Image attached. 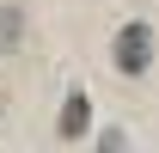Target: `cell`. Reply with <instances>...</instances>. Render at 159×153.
I'll return each instance as SVG.
<instances>
[{
	"label": "cell",
	"mask_w": 159,
	"mask_h": 153,
	"mask_svg": "<svg viewBox=\"0 0 159 153\" xmlns=\"http://www.w3.org/2000/svg\"><path fill=\"white\" fill-rule=\"evenodd\" d=\"M153 49H159V37H153L147 19H129L116 37H110V61H116V74H129V80H141L153 67Z\"/></svg>",
	"instance_id": "6da1fadb"
},
{
	"label": "cell",
	"mask_w": 159,
	"mask_h": 153,
	"mask_svg": "<svg viewBox=\"0 0 159 153\" xmlns=\"http://www.w3.org/2000/svg\"><path fill=\"white\" fill-rule=\"evenodd\" d=\"M86 129H92V98L74 86V92H67V104H61V141H80Z\"/></svg>",
	"instance_id": "7a4b0ae2"
},
{
	"label": "cell",
	"mask_w": 159,
	"mask_h": 153,
	"mask_svg": "<svg viewBox=\"0 0 159 153\" xmlns=\"http://www.w3.org/2000/svg\"><path fill=\"white\" fill-rule=\"evenodd\" d=\"M19 37H25V12L19 6H0V55H12Z\"/></svg>",
	"instance_id": "3957f363"
},
{
	"label": "cell",
	"mask_w": 159,
	"mask_h": 153,
	"mask_svg": "<svg viewBox=\"0 0 159 153\" xmlns=\"http://www.w3.org/2000/svg\"><path fill=\"white\" fill-rule=\"evenodd\" d=\"M98 153H129V135H122V129H104L98 135Z\"/></svg>",
	"instance_id": "277c9868"
}]
</instances>
